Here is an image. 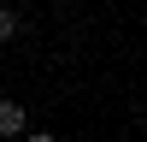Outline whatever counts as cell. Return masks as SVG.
Returning a JSON list of instances; mask_svg holds the SVG:
<instances>
[{"label":"cell","instance_id":"277c9868","mask_svg":"<svg viewBox=\"0 0 147 142\" xmlns=\"http://www.w3.org/2000/svg\"><path fill=\"white\" fill-rule=\"evenodd\" d=\"M53 6H65V0H53Z\"/></svg>","mask_w":147,"mask_h":142},{"label":"cell","instance_id":"3957f363","mask_svg":"<svg viewBox=\"0 0 147 142\" xmlns=\"http://www.w3.org/2000/svg\"><path fill=\"white\" fill-rule=\"evenodd\" d=\"M24 142H53V136H47V130H35V136H24Z\"/></svg>","mask_w":147,"mask_h":142},{"label":"cell","instance_id":"7a4b0ae2","mask_svg":"<svg viewBox=\"0 0 147 142\" xmlns=\"http://www.w3.org/2000/svg\"><path fill=\"white\" fill-rule=\"evenodd\" d=\"M12 36H18V12L0 6V42H12Z\"/></svg>","mask_w":147,"mask_h":142},{"label":"cell","instance_id":"6da1fadb","mask_svg":"<svg viewBox=\"0 0 147 142\" xmlns=\"http://www.w3.org/2000/svg\"><path fill=\"white\" fill-rule=\"evenodd\" d=\"M0 136H24V101L0 95Z\"/></svg>","mask_w":147,"mask_h":142}]
</instances>
